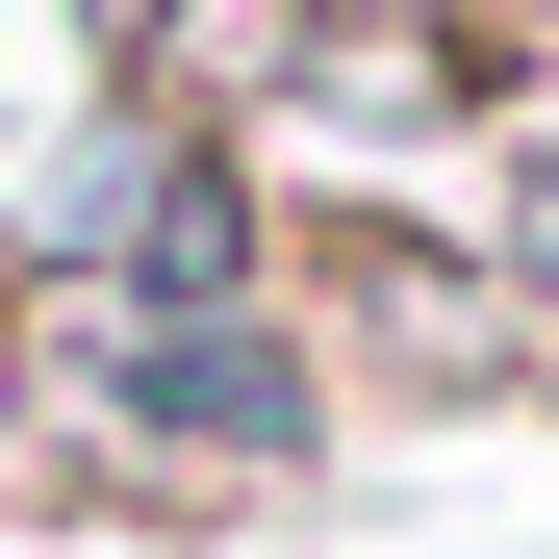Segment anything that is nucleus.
Masks as SVG:
<instances>
[{
  "instance_id": "20e7f679",
  "label": "nucleus",
  "mask_w": 559,
  "mask_h": 559,
  "mask_svg": "<svg viewBox=\"0 0 559 559\" xmlns=\"http://www.w3.org/2000/svg\"><path fill=\"white\" fill-rule=\"evenodd\" d=\"M457 229H484V280H509L534 356H559V103H509V153H484V204H457Z\"/></svg>"
},
{
  "instance_id": "f03ea898",
  "label": "nucleus",
  "mask_w": 559,
  "mask_h": 559,
  "mask_svg": "<svg viewBox=\"0 0 559 559\" xmlns=\"http://www.w3.org/2000/svg\"><path fill=\"white\" fill-rule=\"evenodd\" d=\"M280 331H306L331 432L356 407H559V356L484 280V229H280Z\"/></svg>"
},
{
  "instance_id": "39448f33",
  "label": "nucleus",
  "mask_w": 559,
  "mask_h": 559,
  "mask_svg": "<svg viewBox=\"0 0 559 559\" xmlns=\"http://www.w3.org/2000/svg\"><path fill=\"white\" fill-rule=\"evenodd\" d=\"M51 26H76V76H103V51H128V26H153V0H51Z\"/></svg>"
},
{
  "instance_id": "7ed1b4c3",
  "label": "nucleus",
  "mask_w": 559,
  "mask_h": 559,
  "mask_svg": "<svg viewBox=\"0 0 559 559\" xmlns=\"http://www.w3.org/2000/svg\"><path fill=\"white\" fill-rule=\"evenodd\" d=\"M306 51H331V0H153V26L76 76V103H153V128H204V153H254L280 103H306Z\"/></svg>"
},
{
  "instance_id": "f257e3e1",
  "label": "nucleus",
  "mask_w": 559,
  "mask_h": 559,
  "mask_svg": "<svg viewBox=\"0 0 559 559\" xmlns=\"http://www.w3.org/2000/svg\"><path fill=\"white\" fill-rule=\"evenodd\" d=\"M26 306H280V178L153 128V103H76V153L26 178V229H0Z\"/></svg>"
}]
</instances>
